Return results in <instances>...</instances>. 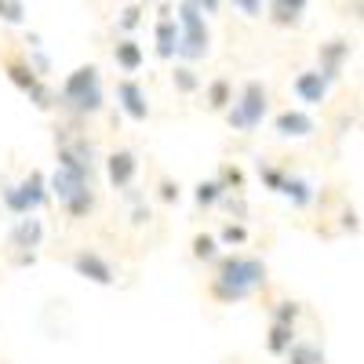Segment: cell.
Wrapping results in <instances>:
<instances>
[{
  "mask_svg": "<svg viewBox=\"0 0 364 364\" xmlns=\"http://www.w3.org/2000/svg\"><path fill=\"white\" fill-rule=\"evenodd\" d=\"M0 22L22 26L26 22V4H22V0H0Z\"/></svg>",
  "mask_w": 364,
  "mask_h": 364,
  "instance_id": "obj_30",
  "label": "cell"
},
{
  "mask_svg": "<svg viewBox=\"0 0 364 364\" xmlns=\"http://www.w3.org/2000/svg\"><path fill=\"white\" fill-rule=\"evenodd\" d=\"M113 63H117V70H120V73H139V70H142V63H146V51H142V44H139V41L120 37V41L113 44Z\"/></svg>",
  "mask_w": 364,
  "mask_h": 364,
  "instance_id": "obj_14",
  "label": "cell"
},
{
  "mask_svg": "<svg viewBox=\"0 0 364 364\" xmlns=\"http://www.w3.org/2000/svg\"><path fill=\"white\" fill-rule=\"evenodd\" d=\"M310 0H269V22L277 29H291L302 22V11H306Z\"/></svg>",
  "mask_w": 364,
  "mask_h": 364,
  "instance_id": "obj_15",
  "label": "cell"
},
{
  "mask_svg": "<svg viewBox=\"0 0 364 364\" xmlns=\"http://www.w3.org/2000/svg\"><path fill=\"white\" fill-rule=\"evenodd\" d=\"M142 4H154V0H142Z\"/></svg>",
  "mask_w": 364,
  "mask_h": 364,
  "instance_id": "obj_42",
  "label": "cell"
},
{
  "mask_svg": "<svg viewBox=\"0 0 364 364\" xmlns=\"http://www.w3.org/2000/svg\"><path fill=\"white\" fill-rule=\"evenodd\" d=\"M223 117H226V124L237 135H252L255 128H262V120L269 117V91H266V84L262 80H245L237 87L233 106Z\"/></svg>",
  "mask_w": 364,
  "mask_h": 364,
  "instance_id": "obj_3",
  "label": "cell"
},
{
  "mask_svg": "<svg viewBox=\"0 0 364 364\" xmlns=\"http://www.w3.org/2000/svg\"><path fill=\"white\" fill-rule=\"evenodd\" d=\"M281 197H288V204L302 211V208H310V204L317 200V190H314V182H310V178H302V175H288Z\"/></svg>",
  "mask_w": 364,
  "mask_h": 364,
  "instance_id": "obj_18",
  "label": "cell"
},
{
  "mask_svg": "<svg viewBox=\"0 0 364 364\" xmlns=\"http://www.w3.org/2000/svg\"><path fill=\"white\" fill-rule=\"evenodd\" d=\"M84 190H91V175H87V171L55 164V171H51V197L58 200V208L70 204L73 197H80Z\"/></svg>",
  "mask_w": 364,
  "mask_h": 364,
  "instance_id": "obj_8",
  "label": "cell"
},
{
  "mask_svg": "<svg viewBox=\"0 0 364 364\" xmlns=\"http://www.w3.org/2000/svg\"><path fill=\"white\" fill-rule=\"evenodd\" d=\"M29 66H33V70H37V73L48 80V73H51V58H48L41 48H33V51H29Z\"/></svg>",
  "mask_w": 364,
  "mask_h": 364,
  "instance_id": "obj_36",
  "label": "cell"
},
{
  "mask_svg": "<svg viewBox=\"0 0 364 364\" xmlns=\"http://www.w3.org/2000/svg\"><path fill=\"white\" fill-rule=\"evenodd\" d=\"M132 226H149V219H154V211H149V204L142 200V204H132Z\"/></svg>",
  "mask_w": 364,
  "mask_h": 364,
  "instance_id": "obj_37",
  "label": "cell"
},
{
  "mask_svg": "<svg viewBox=\"0 0 364 364\" xmlns=\"http://www.w3.org/2000/svg\"><path fill=\"white\" fill-rule=\"evenodd\" d=\"M190 248H193V259H197V262H219L226 245L219 240V233H197V237L190 240Z\"/></svg>",
  "mask_w": 364,
  "mask_h": 364,
  "instance_id": "obj_23",
  "label": "cell"
},
{
  "mask_svg": "<svg viewBox=\"0 0 364 364\" xmlns=\"http://www.w3.org/2000/svg\"><path fill=\"white\" fill-rule=\"evenodd\" d=\"M350 11H353V15L364 22V0H350Z\"/></svg>",
  "mask_w": 364,
  "mask_h": 364,
  "instance_id": "obj_41",
  "label": "cell"
},
{
  "mask_svg": "<svg viewBox=\"0 0 364 364\" xmlns=\"http://www.w3.org/2000/svg\"><path fill=\"white\" fill-rule=\"evenodd\" d=\"M273 132H277V139H310L317 132V120L306 113V109H281L273 113Z\"/></svg>",
  "mask_w": 364,
  "mask_h": 364,
  "instance_id": "obj_10",
  "label": "cell"
},
{
  "mask_svg": "<svg viewBox=\"0 0 364 364\" xmlns=\"http://www.w3.org/2000/svg\"><path fill=\"white\" fill-rule=\"evenodd\" d=\"M346 58H350V41L346 37H331L317 48V70L336 84L343 77V66H346Z\"/></svg>",
  "mask_w": 364,
  "mask_h": 364,
  "instance_id": "obj_11",
  "label": "cell"
},
{
  "mask_svg": "<svg viewBox=\"0 0 364 364\" xmlns=\"http://www.w3.org/2000/svg\"><path fill=\"white\" fill-rule=\"evenodd\" d=\"M70 266L77 269V277H84V281H91V284H102V288H109V284L117 281V269H113V262H109L102 252H95V248H80V252H73Z\"/></svg>",
  "mask_w": 364,
  "mask_h": 364,
  "instance_id": "obj_6",
  "label": "cell"
},
{
  "mask_svg": "<svg viewBox=\"0 0 364 364\" xmlns=\"http://www.w3.org/2000/svg\"><path fill=\"white\" fill-rule=\"evenodd\" d=\"M178 63H200V58H208L211 51V33H208V15L200 4H193V0H182L178 11Z\"/></svg>",
  "mask_w": 364,
  "mask_h": 364,
  "instance_id": "obj_4",
  "label": "cell"
},
{
  "mask_svg": "<svg viewBox=\"0 0 364 364\" xmlns=\"http://www.w3.org/2000/svg\"><path fill=\"white\" fill-rule=\"evenodd\" d=\"M299 317H302V302H295V299H281V302H273V306H269V321L295 324Z\"/></svg>",
  "mask_w": 364,
  "mask_h": 364,
  "instance_id": "obj_27",
  "label": "cell"
},
{
  "mask_svg": "<svg viewBox=\"0 0 364 364\" xmlns=\"http://www.w3.org/2000/svg\"><path fill=\"white\" fill-rule=\"evenodd\" d=\"M233 99H237V91H233V84L226 77H215L211 84H204V106L211 113H226L233 106Z\"/></svg>",
  "mask_w": 364,
  "mask_h": 364,
  "instance_id": "obj_17",
  "label": "cell"
},
{
  "mask_svg": "<svg viewBox=\"0 0 364 364\" xmlns=\"http://www.w3.org/2000/svg\"><path fill=\"white\" fill-rule=\"evenodd\" d=\"M22 190H26V197L29 200H33V208L41 211L48 200H55L51 197V175H44L41 168H33V171H29L26 178H22Z\"/></svg>",
  "mask_w": 364,
  "mask_h": 364,
  "instance_id": "obj_21",
  "label": "cell"
},
{
  "mask_svg": "<svg viewBox=\"0 0 364 364\" xmlns=\"http://www.w3.org/2000/svg\"><path fill=\"white\" fill-rule=\"evenodd\" d=\"M328 91H331V80L321 73V70H302L295 73L291 80V95L302 102V106H321L328 99Z\"/></svg>",
  "mask_w": 364,
  "mask_h": 364,
  "instance_id": "obj_9",
  "label": "cell"
},
{
  "mask_svg": "<svg viewBox=\"0 0 364 364\" xmlns=\"http://www.w3.org/2000/svg\"><path fill=\"white\" fill-rule=\"evenodd\" d=\"M343 230H350V233H357V230H360L357 211H353V208H343Z\"/></svg>",
  "mask_w": 364,
  "mask_h": 364,
  "instance_id": "obj_38",
  "label": "cell"
},
{
  "mask_svg": "<svg viewBox=\"0 0 364 364\" xmlns=\"http://www.w3.org/2000/svg\"><path fill=\"white\" fill-rule=\"evenodd\" d=\"M226 186H223V178L215 175V178H200L197 186H193V200H197V208L200 211H208V208H215V204H223L226 200Z\"/></svg>",
  "mask_w": 364,
  "mask_h": 364,
  "instance_id": "obj_22",
  "label": "cell"
},
{
  "mask_svg": "<svg viewBox=\"0 0 364 364\" xmlns=\"http://www.w3.org/2000/svg\"><path fill=\"white\" fill-rule=\"evenodd\" d=\"M219 178H223V186L233 190V193L245 190V171H240L237 164H223V168H219Z\"/></svg>",
  "mask_w": 364,
  "mask_h": 364,
  "instance_id": "obj_31",
  "label": "cell"
},
{
  "mask_svg": "<svg viewBox=\"0 0 364 364\" xmlns=\"http://www.w3.org/2000/svg\"><path fill=\"white\" fill-rule=\"evenodd\" d=\"M106 178H109V186L124 193L128 186H135V175H139V154L128 146H120L113 149V154H106Z\"/></svg>",
  "mask_w": 364,
  "mask_h": 364,
  "instance_id": "obj_7",
  "label": "cell"
},
{
  "mask_svg": "<svg viewBox=\"0 0 364 364\" xmlns=\"http://www.w3.org/2000/svg\"><path fill=\"white\" fill-rule=\"evenodd\" d=\"M284 364H324V350L310 339H295V346L284 353Z\"/></svg>",
  "mask_w": 364,
  "mask_h": 364,
  "instance_id": "obj_24",
  "label": "cell"
},
{
  "mask_svg": "<svg viewBox=\"0 0 364 364\" xmlns=\"http://www.w3.org/2000/svg\"><path fill=\"white\" fill-rule=\"evenodd\" d=\"M245 18H262V0H230Z\"/></svg>",
  "mask_w": 364,
  "mask_h": 364,
  "instance_id": "obj_35",
  "label": "cell"
},
{
  "mask_svg": "<svg viewBox=\"0 0 364 364\" xmlns=\"http://www.w3.org/2000/svg\"><path fill=\"white\" fill-rule=\"evenodd\" d=\"M157 197H161L164 204H178V197H182V190H178V182L164 175V178L157 182Z\"/></svg>",
  "mask_w": 364,
  "mask_h": 364,
  "instance_id": "obj_34",
  "label": "cell"
},
{
  "mask_svg": "<svg viewBox=\"0 0 364 364\" xmlns=\"http://www.w3.org/2000/svg\"><path fill=\"white\" fill-rule=\"evenodd\" d=\"M58 109L70 113L73 120H87L106 109V95H102V77H99V66L87 63V66H77L63 87H58Z\"/></svg>",
  "mask_w": 364,
  "mask_h": 364,
  "instance_id": "obj_2",
  "label": "cell"
},
{
  "mask_svg": "<svg viewBox=\"0 0 364 364\" xmlns=\"http://www.w3.org/2000/svg\"><path fill=\"white\" fill-rule=\"evenodd\" d=\"M113 95H117V109L124 113L128 120H135V124H146L149 120V95H146V87L135 77H120Z\"/></svg>",
  "mask_w": 364,
  "mask_h": 364,
  "instance_id": "obj_5",
  "label": "cell"
},
{
  "mask_svg": "<svg viewBox=\"0 0 364 364\" xmlns=\"http://www.w3.org/2000/svg\"><path fill=\"white\" fill-rule=\"evenodd\" d=\"M295 339H299V331H295V324H281V321H269V331H266V350L273 353V357H284L291 346H295Z\"/></svg>",
  "mask_w": 364,
  "mask_h": 364,
  "instance_id": "obj_20",
  "label": "cell"
},
{
  "mask_svg": "<svg viewBox=\"0 0 364 364\" xmlns=\"http://www.w3.org/2000/svg\"><path fill=\"white\" fill-rule=\"evenodd\" d=\"M37 262V252H15V266H33Z\"/></svg>",
  "mask_w": 364,
  "mask_h": 364,
  "instance_id": "obj_39",
  "label": "cell"
},
{
  "mask_svg": "<svg viewBox=\"0 0 364 364\" xmlns=\"http://www.w3.org/2000/svg\"><path fill=\"white\" fill-rule=\"evenodd\" d=\"M26 99H29V102H33L37 109H44V113H48V109H55V106H58V91H51V87H48L44 80H41V84H37L33 91H29V95H26Z\"/></svg>",
  "mask_w": 364,
  "mask_h": 364,
  "instance_id": "obj_29",
  "label": "cell"
},
{
  "mask_svg": "<svg viewBox=\"0 0 364 364\" xmlns=\"http://www.w3.org/2000/svg\"><path fill=\"white\" fill-rule=\"evenodd\" d=\"M4 73H8V80L22 91V95H29V91L44 80L33 66H29V58H4Z\"/></svg>",
  "mask_w": 364,
  "mask_h": 364,
  "instance_id": "obj_16",
  "label": "cell"
},
{
  "mask_svg": "<svg viewBox=\"0 0 364 364\" xmlns=\"http://www.w3.org/2000/svg\"><path fill=\"white\" fill-rule=\"evenodd\" d=\"M266 281H269V269H266V262L259 255L233 252V255H223L215 262V273H211V281H208V291H211V299L233 306V302H240V299L255 295L259 288H266Z\"/></svg>",
  "mask_w": 364,
  "mask_h": 364,
  "instance_id": "obj_1",
  "label": "cell"
},
{
  "mask_svg": "<svg viewBox=\"0 0 364 364\" xmlns=\"http://www.w3.org/2000/svg\"><path fill=\"white\" fill-rule=\"evenodd\" d=\"M171 87L178 91V95H193V91H200V73H193L190 63H178L171 70Z\"/></svg>",
  "mask_w": 364,
  "mask_h": 364,
  "instance_id": "obj_25",
  "label": "cell"
},
{
  "mask_svg": "<svg viewBox=\"0 0 364 364\" xmlns=\"http://www.w3.org/2000/svg\"><path fill=\"white\" fill-rule=\"evenodd\" d=\"M219 240H223V245L226 248H240V245H248V226L245 223H226L223 230H219Z\"/></svg>",
  "mask_w": 364,
  "mask_h": 364,
  "instance_id": "obj_28",
  "label": "cell"
},
{
  "mask_svg": "<svg viewBox=\"0 0 364 364\" xmlns=\"http://www.w3.org/2000/svg\"><path fill=\"white\" fill-rule=\"evenodd\" d=\"M193 4H200V8H204V15H215V11L223 8V0H193Z\"/></svg>",
  "mask_w": 364,
  "mask_h": 364,
  "instance_id": "obj_40",
  "label": "cell"
},
{
  "mask_svg": "<svg viewBox=\"0 0 364 364\" xmlns=\"http://www.w3.org/2000/svg\"><path fill=\"white\" fill-rule=\"evenodd\" d=\"M139 26H142V8H139V4H132V8L120 11V18H117V29H120V33H135Z\"/></svg>",
  "mask_w": 364,
  "mask_h": 364,
  "instance_id": "obj_32",
  "label": "cell"
},
{
  "mask_svg": "<svg viewBox=\"0 0 364 364\" xmlns=\"http://www.w3.org/2000/svg\"><path fill=\"white\" fill-rule=\"evenodd\" d=\"M154 41H157V58H164V63L178 58V18L171 15V8H168V4H161V11H157Z\"/></svg>",
  "mask_w": 364,
  "mask_h": 364,
  "instance_id": "obj_12",
  "label": "cell"
},
{
  "mask_svg": "<svg viewBox=\"0 0 364 364\" xmlns=\"http://www.w3.org/2000/svg\"><path fill=\"white\" fill-rule=\"evenodd\" d=\"M259 178H262V186H266L269 193H281V190H284V182H288V171L277 168V164L259 161Z\"/></svg>",
  "mask_w": 364,
  "mask_h": 364,
  "instance_id": "obj_26",
  "label": "cell"
},
{
  "mask_svg": "<svg viewBox=\"0 0 364 364\" xmlns=\"http://www.w3.org/2000/svg\"><path fill=\"white\" fill-rule=\"evenodd\" d=\"M0 190H4V182H0Z\"/></svg>",
  "mask_w": 364,
  "mask_h": 364,
  "instance_id": "obj_43",
  "label": "cell"
},
{
  "mask_svg": "<svg viewBox=\"0 0 364 364\" xmlns=\"http://www.w3.org/2000/svg\"><path fill=\"white\" fill-rule=\"evenodd\" d=\"M8 240H11L15 252H37L44 245V223L37 215H22V219H15Z\"/></svg>",
  "mask_w": 364,
  "mask_h": 364,
  "instance_id": "obj_13",
  "label": "cell"
},
{
  "mask_svg": "<svg viewBox=\"0 0 364 364\" xmlns=\"http://www.w3.org/2000/svg\"><path fill=\"white\" fill-rule=\"evenodd\" d=\"M223 208L233 215V223H245V219H248V200H245V193H226Z\"/></svg>",
  "mask_w": 364,
  "mask_h": 364,
  "instance_id": "obj_33",
  "label": "cell"
},
{
  "mask_svg": "<svg viewBox=\"0 0 364 364\" xmlns=\"http://www.w3.org/2000/svg\"><path fill=\"white\" fill-rule=\"evenodd\" d=\"M0 204H4L15 219H22V215H37V208H33V200L26 197L22 182H4V190H0Z\"/></svg>",
  "mask_w": 364,
  "mask_h": 364,
  "instance_id": "obj_19",
  "label": "cell"
}]
</instances>
